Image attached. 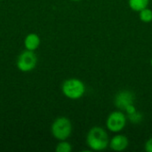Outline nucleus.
Instances as JSON below:
<instances>
[{
  "label": "nucleus",
  "mask_w": 152,
  "mask_h": 152,
  "mask_svg": "<svg viewBox=\"0 0 152 152\" xmlns=\"http://www.w3.org/2000/svg\"><path fill=\"white\" fill-rule=\"evenodd\" d=\"M86 142L91 151H104L110 144L109 134L104 128L101 126H94L88 131Z\"/></svg>",
  "instance_id": "obj_1"
},
{
  "label": "nucleus",
  "mask_w": 152,
  "mask_h": 152,
  "mask_svg": "<svg viewBox=\"0 0 152 152\" xmlns=\"http://www.w3.org/2000/svg\"><path fill=\"white\" fill-rule=\"evenodd\" d=\"M61 91L65 97L70 100H78L82 98L86 93V86L84 82L78 78L66 79L62 86Z\"/></svg>",
  "instance_id": "obj_2"
},
{
  "label": "nucleus",
  "mask_w": 152,
  "mask_h": 152,
  "mask_svg": "<svg viewBox=\"0 0 152 152\" xmlns=\"http://www.w3.org/2000/svg\"><path fill=\"white\" fill-rule=\"evenodd\" d=\"M52 135L58 141L67 140L72 134L71 121L66 117L57 118L51 126Z\"/></svg>",
  "instance_id": "obj_3"
},
{
  "label": "nucleus",
  "mask_w": 152,
  "mask_h": 152,
  "mask_svg": "<svg viewBox=\"0 0 152 152\" xmlns=\"http://www.w3.org/2000/svg\"><path fill=\"white\" fill-rule=\"evenodd\" d=\"M127 117L122 110H115L111 112L106 120L107 129L112 133H120L126 126Z\"/></svg>",
  "instance_id": "obj_4"
},
{
  "label": "nucleus",
  "mask_w": 152,
  "mask_h": 152,
  "mask_svg": "<svg viewBox=\"0 0 152 152\" xmlns=\"http://www.w3.org/2000/svg\"><path fill=\"white\" fill-rule=\"evenodd\" d=\"M37 63V56L33 51L25 50L17 58L16 66L21 72H29L33 70Z\"/></svg>",
  "instance_id": "obj_5"
},
{
  "label": "nucleus",
  "mask_w": 152,
  "mask_h": 152,
  "mask_svg": "<svg viewBox=\"0 0 152 152\" xmlns=\"http://www.w3.org/2000/svg\"><path fill=\"white\" fill-rule=\"evenodd\" d=\"M134 102V94L129 90H122L118 92L114 97V105L119 110H125V109Z\"/></svg>",
  "instance_id": "obj_6"
},
{
  "label": "nucleus",
  "mask_w": 152,
  "mask_h": 152,
  "mask_svg": "<svg viewBox=\"0 0 152 152\" xmlns=\"http://www.w3.org/2000/svg\"><path fill=\"white\" fill-rule=\"evenodd\" d=\"M129 145V140L128 138L124 135V134H117L115 136H113L110 140V144L109 147L114 151H123L127 149Z\"/></svg>",
  "instance_id": "obj_7"
},
{
  "label": "nucleus",
  "mask_w": 152,
  "mask_h": 152,
  "mask_svg": "<svg viewBox=\"0 0 152 152\" xmlns=\"http://www.w3.org/2000/svg\"><path fill=\"white\" fill-rule=\"evenodd\" d=\"M41 43L39 36L36 33H29L24 38V47L28 51H36Z\"/></svg>",
  "instance_id": "obj_8"
},
{
  "label": "nucleus",
  "mask_w": 152,
  "mask_h": 152,
  "mask_svg": "<svg viewBox=\"0 0 152 152\" xmlns=\"http://www.w3.org/2000/svg\"><path fill=\"white\" fill-rule=\"evenodd\" d=\"M150 0H128L129 7L134 12H140L148 7Z\"/></svg>",
  "instance_id": "obj_9"
},
{
  "label": "nucleus",
  "mask_w": 152,
  "mask_h": 152,
  "mask_svg": "<svg viewBox=\"0 0 152 152\" xmlns=\"http://www.w3.org/2000/svg\"><path fill=\"white\" fill-rule=\"evenodd\" d=\"M139 18L144 23H149L152 21V10L146 7L139 12Z\"/></svg>",
  "instance_id": "obj_10"
},
{
  "label": "nucleus",
  "mask_w": 152,
  "mask_h": 152,
  "mask_svg": "<svg viewBox=\"0 0 152 152\" xmlns=\"http://www.w3.org/2000/svg\"><path fill=\"white\" fill-rule=\"evenodd\" d=\"M55 151L56 152H70L72 151V146L69 142H67V140L60 141L55 148Z\"/></svg>",
  "instance_id": "obj_11"
},
{
  "label": "nucleus",
  "mask_w": 152,
  "mask_h": 152,
  "mask_svg": "<svg viewBox=\"0 0 152 152\" xmlns=\"http://www.w3.org/2000/svg\"><path fill=\"white\" fill-rule=\"evenodd\" d=\"M126 117H127V119L131 123H133L134 125L140 124L142 122V115L140 112H138V111H136V112H134V113H133L131 115H128Z\"/></svg>",
  "instance_id": "obj_12"
},
{
  "label": "nucleus",
  "mask_w": 152,
  "mask_h": 152,
  "mask_svg": "<svg viewBox=\"0 0 152 152\" xmlns=\"http://www.w3.org/2000/svg\"><path fill=\"white\" fill-rule=\"evenodd\" d=\"M125 111H126V116H128V115H131V114L136 112L137 110H136L134 104H130V105H128V106L125 109Z\"/></svg>",
  "instance_id": "obj_13"
},
{
  "label": "nucleus",
  "mask_w": 152,
  "mask_h": 152,
  "mask_svg": "<svg viewBox=\"0 0 152 152\" xmlns=\"http://www.w3.org/2000/svg\"><path fill=\"white\" fill-rule=\"evenodd\" d=\"M144 149L147 152H152V137L147 140L144 145Z\"/></svg>",
  "instance_id": "obj_14"
},
{
  "label": "nucleus",
  "mask_w": 152,
  "mask_h": 152,
  "mask_svg": "<svg viewBox=\"0 0 152 152\" xmlns=\"http://www.w3.org/2000/svg\"><path fill=\"white\" fill-rule=\"evenodd\" d=\"M71 1H74V2H77V1H80V0H71Z\"/></svg>",
  "instance_id": "obj_15"
},
{
  "label": "nucleus",
  "mask_w": 152,
  "mask_h": 152,
  "mask_svg": "<svg viewBox=\"0 0 152 152\" xmlns=\"http://www.w3.org/2000/svg\"><path fill=\"white\" fill-rule=\"evenodd\" d=\"M151 67H152V58H151Z\"/></svg>",
  "instance_id": "obj_16"
}]
</instances>
